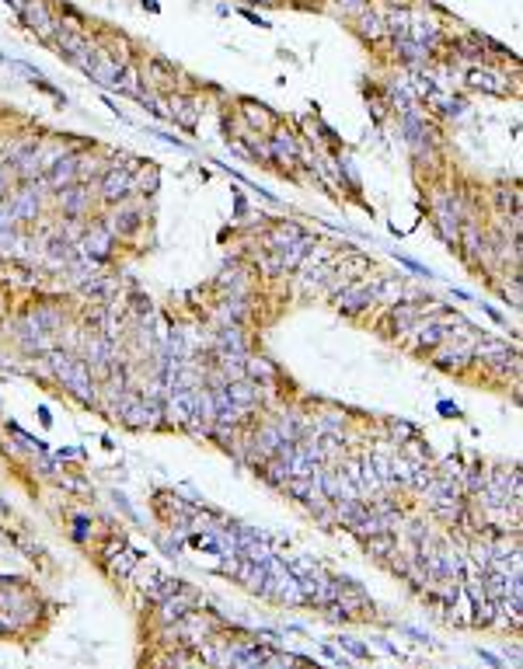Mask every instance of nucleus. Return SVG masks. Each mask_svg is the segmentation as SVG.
I'll use <instances>...</instances> for the list:
<instances>
[{
    "label": "nucleus",
    "instance_id": "obj_7",
    "mask_svg": "<svg viewBox=\"0 0 523 669\" xmlns=\"http://www.w3.org/2000/svg\"><path fill=\"white\" fill-rule=\"evenodd\" d=\"M296 663H300L296 656H287V652H269V659H265L258 669H293Z\"/></svg>",
    "mask_w": 523,
    "mask_h": 669
},
{
    "label": "nucleus",
    "instance_id": "obj_4",
    "mask_svg": "<svg viewBox=\"0 0 523 669\" xmlns=\"http://www.w3.org/2000/svg\"><path fill=\"white\" fill-rule=\"evenodd\" d=\"M387 28H384V21L377 18V14H359V35H366V39H380Z\"/></svg>",
    "mask_w": 523,
    "mask_h": 669
},
{
    "label": "nucleus",
    "instance_id": "obj_10",
    "mask_svg": "<svg viewBox=\"0 0 523 669\" xmlns=\"http://www.w3.org/2000/svg\"><path fill=\"white\" fill-rule=\"evenodd\" d=\"M342 645H346V649L352 652V656H359V659H366V656H370V652H366L363 645H356V638H342Z\"/></svg>",
    "mask_w": 523,
    "mask_h": 669
},
{
    "label": "nucleus",
    "instance_id": "obj_11",
    "mask_svg": "<svg viewBox=\"0 0 523 669\" xmlns=\"http://www.w3.org/2000/svg\"><path fill=\"white\" fill-rule=\"evenodd\" d=\"M366 551H373V555H387L391 551V541L384 537V541H373V544H366Z\"/></svg>",
    "mask_w": 523,
    "mask_h": 669
},
{
    "label": "nucleus",
    "instance_id": "obj_8",
    "mask_svg": "<svg viewBox=\"0 0 523 669\" xmlns=\"http://www.w3.org/2000/svg\"><path fill=\"white\" fill-rule=\"evenodd\" d=\"M174 109L172 115H178V122H185V126H196V115H192V102H185V98H174Z\"/></svg>",
    "mask_w": 523,
    "mask_h": 669
},
{
    "label": "nucleus",
    "instance_id": "obj_9",
    "mask_svg": "<svg viewBox=\"0 0 523 669\" xmlns=\"http://www.w3.org/2000/svg\"><path fill=\"white\" fill-rule=\"evenodd\" d=\"M244 109H248V119H251V122H255V126H269V115H265V109H262V105H258V109H255V105H251V102H248V105H244Z\"/></svg>",
    "mask_w": 523,
    "mask_h": 669
},
{
    "label": "nucleus",
    "instance_id": "obj_3",
    "mask_svg": "<svg viewBox=\"0 0 523 669\" xmlns=\"http://www.w3.org/2000/svg\"><path fill=\"white\" fill-rule=\"evenodd\" d=\"M467 84H471V88L495 91V95H503V91H506V88H503V80H499V77H492L488 70H471V73H467Z\"/></svg>",
    "mask_w": 523,
    "mask_h": 669
},
{
    "label": "nucleus",
    "instance_id": "obj_1",
    "mask_svg": "<svg viewBox=\"0 0 523 669\" xmlns=\"http://www.w3.org/2000/svg\"><path fill=\"white\" fill-rule=\"evenodd\" d=\"M21 18H25L42 39H53V35H56V21H53V14L42 7V0H28V4H21Z\"/></svg>",
    "mask_w": 523,
    "mask_h": 669
},
{
    "label": "nucleus",
    "instance_id": "obj_6",
    "mask_svg": "<svg viewBox=\"0 0 523 669\" xmlns=\"http://www.w3.org/2000/svg\"><path fill=\"white\" fill-rule=\"evenodd\" d=\"M398 53H402L405 63H419V59L429 56V46H419V42H411V39H402V42H398Z\"/></svg>",
    "mask_w": 523,
    "mask_h": 669
},
{
    "label": "nucleus",
    "instance_id": "obj_5",
    "mask_svg": "<svg viewBox=\"0 0 523 669\" xmlns=\"http://www.w3.org/2000/svg\"><path fill=\"white\" fill-rule=\"evenodd\" d=\"M126 188H129L126 171H112V174H109V181H105V199H122V195H126Z\"/></svg>",
    "mask_w": 523,
    "mask_h": 669
},
{
    "label": "nucleus",
    "instance_id": "obj_2",
    "mask_svg": "<svg viewBox=\"0 0 523 669\" xmlns=\"http://www.w3.org/2000/svg\"><path fill=\"white\" fill-rule=\"evenodd\" d=\"M192 603H196V600H192V596L178 586L172 596H164V600H161V617H164V620H181L185 613H192Z\"/></svg>",
    "mask_w": 523,
    "mask_h": 669
}]
</instances>
